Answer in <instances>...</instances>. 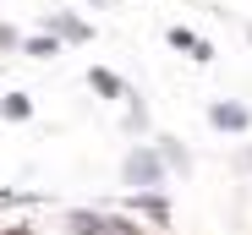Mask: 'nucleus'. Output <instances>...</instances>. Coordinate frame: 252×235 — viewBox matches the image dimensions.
<instances>
[{
    "instance_id": "nucleus-1",
    "label": "nucleus",
    "mask_w": 252,
    "mask_h": 235,
    "mask_svg": "<svg viewBox=\"0 0 252 235\" xmlns=\"http://www.w3.org/2000/svg\"><path fill=\"white\" fill-rule=\"evenodd\" d=\"M164 170H170V164H164L159 148H137L132 159H126V181H132L137 191H154V186L164 181Z\"/></svg>"
},
{
    "instance_id": "nucleus-2",
    "label": "nucleus",
    "mask_w": 252,
    "mask_h": 235,
    "mask_svg": "<svg viewBox=\"0 0 252 235\" xmlns=\"http://www.w3.org/2000/svg\"><path fill=\"white\" fill-rule=\"evenodd\" d=\"M50 22H55V38H71V44H88L94 38V27L82 17H71V11H50Z\"/></svg>"
},
{
    "instance_id": "nucleus-3",
    "label": "nucleus",
    "mask_w": 252,
    "mask_h": 235,
    "mask_svg": "<svg viewBox=\"0 0 252 235\" xmlns=\"http://www.w3.org/2000/svg\"><path fill=\"white\" fill-rule=\"evenodd\" d=\"M208 121H214L220 131H247V126H252V115H247L241 104H214V109H208Z\"/></svg>"
},
{
    "instance_id": "nucleus-4",
    "label": "nucleus",
    "mask_w": 252,
    "mask_h": 235,
    "mask_svg": "<svg viewBox=\"0 0 252 235\" xmlns=\"http://www.w3.org/2000/svg\"><path fill=\"white\" fill-rule=\"evenodd\" d=\"M170 44H176V50H187L192 60H214V50H208L197 33H187V27H170Z\"/></svg>"
},
{
    "instance_id": "nucleus-5",
    "label": "nucleus",
    "mask_w": 252,
    "mask_h": 235,
    "mask_svg": "<svg viewBox=\"0 0 252 235\" xmlns=\"http://www.w3.org/2000/svg\"><path fill=\"white\" fill-rule=\"evenodd\" d=\"M88 88H99L104 99H126V88H121V77H115V71H104V66H94V71H88Z\"/></svg>"
},
{
    "instance_id": "nucleus-6",
    "label": "nucleus",
    "mask_w": 252,
    "mask_h": 235,
    "mask_svg": "<svg viewBox=\"0 0 252 235\" xmlns=\"http://www.w3.org/2000/svg\"><path fill=\"white\" fill-rule=\"evenodd\" d=\"M17 50L33 55V60H55V55H61V38H55V33H50V38H22Z\"/></svg>"
},
{
    "instance_id": "nucleus-7",
    "label": "nucleus",
    "mask_w": 252,
    "mask_h": 235,
    "mask_svg": "<svg viewBox=\"0 0 252 235\" xmlns=\"http://www.w3.org/2000/svg\"><path fill=\"white\" fill-rule=\"evenodd\" d=\"M0 115H6V121H28V115H33L28 93H11V99H0Z\"/></svg>"
},
{
    "instance_id": "nucleus-8",
    "label": "nucleus",
    "mask_w": 252,
    "mask_h": 235,
    "mask_svg": "<svg viewBox=\"0 0 252 235\" xmlns=\"http://www.w3.org/2000/svg\"><path fill=\"white\" fill-rule=\"evenodd\" d=\"M88 6H99V0H88Z\"/></svg>"
},
{
    "instance_id": "nucleus-9",
    "label": "nucleus",
    "mask_w": 252,
    "mask_h": 235,
    "mask_svg": "<svg viewBox=\"0 0 252 235\" xmlns=\"http://www.w3.org/2000/svg\"><path fill=\"white\" fill-rule=\"evenodd\" d=\"M247 164H252V153H247Z\"/></svg>"
},
{
    "instance_id": "nucleus-10",
    "label": "nucleus",
    "mask_w": 252,
    "mask_h": 235,
    "mask_svg": "<svg viewBox=\"0 0 252 235\" xmlns=\"http://www.w3.org/2000/svg\"><path fill=\"white\" fill-rule=\"evenodd\" d=\"M247 38H252V33H247Z\"/></svg>"
}]
</instances>
